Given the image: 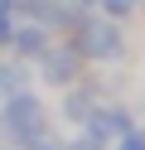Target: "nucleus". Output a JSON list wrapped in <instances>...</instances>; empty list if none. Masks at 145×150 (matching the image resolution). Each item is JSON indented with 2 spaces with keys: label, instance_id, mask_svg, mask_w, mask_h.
<instances>
[{
  "label": "nucleus",
  "instance_id": "7ed1b4c3",
  "mask_svg": "<svg viewBox=\"0 0 145 150\" xmlns=\"http://www.w3.org/2000/svg\"><path fill=\"white\" fill-rule=\"evenodd\" d=\"M82 53H77V44H48L44 53H39V82L44 87H73V82H82Z\"/></svg>",
  "mask_w": 145,
  "mask_h": 150
},
{
  "label": "nucleus",
  "instance_id": "f257e3e1",
  "mask_svg": "<svg viewBox=\"0 0 145 150\" xmlns=\"http://www.w3.org/2000/svg\"><path fill=\"white\" fill-rule=\"evenodd\" d=\"M48 126H53V116H48L44 97H39L34 87H24V92H15V97L0 102V140H5V145L24 150L29 140H39Z\"/></svg>",
  "mask_w": 145,
  "mask_h": 150
},
{
  "label": "nucleus",
  "instance_id": "9d476101",
  "mask_svg": "<svg viewBox=\"0 0 145 150\" xmlns=\"http://www.w3.org/2000/svg\"><path fill=\"white\" fill-rule=\"evenodd\" d=\"M111 150H145V131H140V126H131V131H126V136L116 140Z\"/></svg>",
  "mask_w": 145,
  "mask_h": 150
},
{
  "label": "nucleus",
  "instance_id": "0eeeda50",
  "mask_svg": "<svg viewBox=\"0 0 145 150\" xmlns=\"http://www.w3.org/2000/svg\"><path fill=\"white\" fill-rule=\"evenodd\" d=\"M97 10H102L106 20H131V15L140 10V0H97Z\"/></svg>",
  "mask_w": 145,
  "mask_h": 150
},
{
  "label": "nucleus",
  "instance_id": "ddd939ff",
  "mask_svg": "<svg viewBox=\"0 0 145 150\" xmlns=\"http://www.w3.org/2000/svg\"><path fill=\"white\" fill-rule=\"evenodd\" d=\"M140 5H145V0H140Z\"/></svg>",
  "mask_w": 145,
  "mask_h": 150
},
{
  "label": "nucleus",
  "instance_id": "6e6552de",
  "mask_svg": "<svg viewBox=\"0 0 145 150\" xmlns=\"http://www.w3.org/2000/svg\"><path fill=\"white\" fill-rule=\"evenodd\" d=\"M15 24H19V10L10 5V0H0V49H10V39H15Z\"/></svg>",
  "mask_w": 145,
  "mask_h": 150
},
{
  "label": "nucleus",
  "instance_id": "f8f14e48",
  "mask_svg": "<svg viewBox=\"0 0 145 150\" xmlns=\"http://www.w3.org/2000/svg\"><path fill=\"white\" fill-rule=\"evenodd\" d=\"M5 150H19V145H5Z\"/></svg>",
  "mask_w": 145,
  "mask_h": 150
},
{
  "label": "nucleus",
  "instance_id": "1a4fd4ad",
  "mask_svg": "<svg viewBox=\"0 0 145 150\" xmlns=\"http://www.w3.org/2000/svg\"><path fill=\"white\" fill-rule=\"evenodd\" d=\"M24 150H68V140H63V136H58V131H53V126H48V131H44V136H39V140H29V145H24Z\"/></svg>",
  "mask_w": 145,
  "mask_h": 150
},
{
  "label": "nucleus",
  "instance_id": "20e7f679",
  "mask_svg": "<svg viewBox=\"0 0 145 150\" xmlns=\"http://www.w3.org/2000/svg\"><path fill=\"white\" fill-rule=\"evenodd\" d=\"M131 126H135L131 107H121V102H102V97H97V107L87 111V121H82V136L97 140V145H116Z\"/></svg>",
  "mask_w": 145,
  "mask_h": 150
},
{
  "label": "nucleus",
  "instance_id": "9b49d317",
  "mask_svg": "<svg viewBox=\"0 0 145 150\" xmlns=\"http://www.w3.org/2000/svg\"><path fill=\"white\" fill-rule=\"evenodd\" d=\"M73 5H77V10H87V5H92V10H97V0H73Z\"/></svg>",
  "mask_w": 145,
  "mask_h": 150
},
{
  "label": "nucleus",
  "instance_id": "f03ea898",
  "mask_svg": "<svg viewBox=\"0 0 145 150\" xmlns=\"http://www.w3.org/2000/svg\"><path fill=\"white\" fill-rule=\"evenodd\" d=\"M77 53L92 63H121L131 53V39H126L121 20H106V15H82L77 20Z\"/></svg>",
  "mask_w": 145,
  "mask_h": 150
},
{
  "label": "nucleus",
  "instance_id": "423d86ee",
  "mask_svg": "<svg viewBox=\"0 0 145 150\" xmlns=\"http://www.w3.org/2000/svg\"><path fill=\"white\" fill-rule=\"evenodd\" d=\"M24 87H34V68L29 63H0V102L5 97H15V92H24Z\"/></svg>",
  "mask_w": 145,
  "mask_h": 150
},
{
  "label": "nucleus",
  "instance_id": "39448f33",
  "mask_svg": "<svg viewBox=\"0 0 145 150\" xmlns=\"http://www.w3.org/2000/svg\"><path fill=\"white\" fill-rule=\"evenodd\" d=\"M48 44H53V29H48V24H39V20H19V24H15V39H10V49H15L19 58H39Z\"/></svg>",
  "mask_w": 145,
  "mask_h": 150
}]
</instances>
